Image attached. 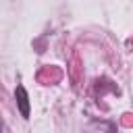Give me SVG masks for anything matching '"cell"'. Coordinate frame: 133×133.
<instances>
[{
    "mask_svg": "<svg viewBox=\"0 0 133 133\" xmlns=\"http://www.w3.org/2000/svg\"><path fill=\"white\" fill-rule=\"evenodd\" d=\"M15 100H17V106H19L21 116L29 118V96H27V91H25L23 85H17V89H15Z\"/></svg>",
    "mask_w": 133,
    "mask_h": 133,
    "instance_id": "obj_1",
    "label": "cell"
}]
</instances>
